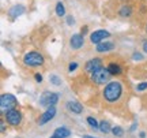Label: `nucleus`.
<instances>
[{
	"instance_id": "nucleus-8",
	"label": "nucleus",
	"mask_w": 147,
	"mask_h": 138,
	"mask_svg": "<svg viewBox=\"0 0 147 138\" xmlns=\"http://www.w3.org/2000/svg\"><path fill=\"white\" fill-rule=\"evenodd\" d=\"M101 67H102V60H101L100 58H95V59H91V60H89L87 63H86V67H84V70H86V73L87 74H93L94 71H97V70H100Z\"/></svg>"
},
{
	"instance_id": "nucleus-21",
	"label": "nucleus",
	"mask_w": 147,
	"mask_h": 138,
	"mask_svg": "<svg viewBox=\"0 0 147 138\" xmlns=\"http://www.w3.org/2000/svg\"><path fill=\"white\" fill-rule=\"evenodd\" d=\"M112 133H113V135H116V137H123V134H124V131H123V128L121 127H113L112 128Z\"/></svg>"
},
{
	"instance_id": "nucleus-30",
	"label": "nucleus",
	"mask_w": 147,
	"mask_h": 138,
	"mask_svg": "<svg viewBox=\"0 0 147 138\" xmlns=\"http://www.w3.org/2000/svg\"><path fill=\"white\" fill-rule=\"evenodd\" d=\"M146 32H147V25H146Z\"/></svg>"
},
{
	"instance_id": "nucleus-20",
	"label": "nucleus",
	"mask_w": 147,
	"mask_h": 138,
	"mask_svg": "<svg viewBox=\"0 0 147 138\" xmlns=\"http://www.w3.org/2000/svg\"><path fill=\"white\" fill-rule=\"evenodd\" d=\"M87 123H89L93 128H98V127H100L98 122H97V120H95V118H93V116H87Z\"/></svg>"
},
{
	"instance_id": "nucleus-23",
	"label": "nucleus",
	"mask_w": 147,
	"mask_h": 138,
	"mask_svg": "<svg viewBox=\"0 0 147 138\" xmlns=\"http://www.w3.org/2000/svg\"><path fill=\"white\" fill-rule=\"evenodd\" d=\"M132 59H134V60H143V55L139 52H135L132 55Z\"/></svg>"
},
{
	"instance_id": "nucleus-24",
	"label": "nucleus",
	"mask_w": 147,
	"mask_h": 138,
	"mask_svg": "<svg viewBox=\"0 0 147 138\" xmlns=\"http://www.w3.org/2000/svg\"><path fill=\"white\" fill-rule=\"evenodd\" d=\"M78 69V63H75V62H72V63L68 66V71L69 73H72V71H75V70Z\"/></svg>"
},
{
	"instance_id": "nucleus-4",
	"label": "nucleus",
	"mask_w": 147,
	"mask_h": 138,
	"mask_svg": "<svg viewBox=\"0 0 147 138\" xmlns=\"http://www.w3.org/2000/svg\"><path fill=\"white\" fill-rule=\"evenodd\" d=\"M90 77H91V81L94 82L95 85H104V84H106V82L109 81L110 73H109V70H108V67H106V69L101 67L100 70L94 71Z\"/></svg>"
},
{
	"instance_id": "nucleus-25",
	"label": "nucleus",
	"mask_w": 147,
	"mask_h": 138,
	"mask_svg": "<svg viewBox=\"0 0 147 138\" xmlns=\"http://www.w3.org/2000/svg\"><path fill=\"white\" fill-rule=\"evenodd\" d=\"M74 23H75V19H74L72 16H67V25L71 26V25H74Z\"/></svg>"
},
{
	"instance_id": "nucleus-7",
	"label": "nucleus",
	"mask_w": 147,
	"mask_h": 138,
	"mask_svg": "<svg viewBox=\"0 0 147 138\" xmlns=\"http://www.w3.org/2000/svg\"><path fill=\"white\" fill-rule=\"evenodd\" d=\"M108 37H110V33L108 32V30L100 29V30H95L94 33L90 34V41H91L93 44H100Z\"/></svg>"
},
{
	"instance_id": "nucleus-15",
	"label": "nucleus",
	"mask_w": 147,
	"mask_h": 138,
	"mask_svg": "<svg viewBox=\"0 0 147 138\" xmlns=\"http://www.w3.org/2000/svg\"><path fill=\"white\" fill-rule=\"evenodd\" d=\"M53 135H56V137H59V138H67L71 135V131L65 127H59V128H56V131H55Z\"/></svg>"
},
{
	"instance_id": "nucleus-22",
	"label": "nucleus",
	"mask_w": 147,
	"mask_h": 138,
	"mask_svg": "<svg viewBox=\"0 0 147 138\" xmlns=\"http://www.w3.org/2000/svg\"><path fill=\"white\" fill-rule=\"evenodd\" d=\"M147 89V82H142V84H139V85L136 86V90L142 92V90H146Z\"/></svg>"
},
{
	"instance_id": "nucleus-3",
	"label": "nucleus",
	"mask_w": 147,
	"mask_h": 138,
	"mask_svg": "<svg viewBox=\"0 0 147 138\" xmlns=\"http://www.w3.org/2000/svg\"><path fill=\"white\" fill-rule=\"evenodd\" d=\"M15 107H18V100L15 99V96L10 94V93H5L1 94L0 97V108L1 111H10V109H15Z\"/></svg>"
},
{
	"instance_id": "nucleus-13",
	"label": "nucleus",
	"mask_w": 147,
	"mask_h": 138,
	"mask_svg": "<svg viewBox=\"0 0 147 138\" xmlns=\"http://www.w3.org/2000/svg\"><path fill=\"white\" fill-rule=\"evenodd\" d=\"M67 108L71 112H74V114H80V112L83 111V107L80 105L79 103H76V101H68L67 103Z\"/></svg>"
},
{
	"instance_id": "nucleus-2",
	"label": "nucleus",
	"mask_w": 147,
	"mask_h": 138,
	"mask_svg": "<svg viewBox=\"0 0 147 138\" xmlns=\"http://www.w3.org/2000/svg\"><path fill=\"white\" fill-rule=\"evenodd\" d=\"M23 63L27 67H38L44 64V56L40 52L32 51V52H27L23 56Z\"/></svg>"
},
{
	"instance_id": "nucleus-9",
	"label": "nucleus",
	"mask_w": 147,
	"mask_h": 138,
	"mask_svg": "<svg viewBox=\"0 0 147 138\" xmlns=\"http://www.w3.org/2000/svg\"><path fill=\"white\" fill-rule=\"evenodd\" d=\"M55 115H56V108H55V105L47 108V111L44 112L41 116H40V119H38V124L42 126V124L48 123L49 120H52L53 118H55Z\"/></svg>"
},
{
	"instance_id": "nucleus-27",
	"label": "nucleus",
	"mask_w": 147,
	"mask_h": 138,
	"mask_svg": "<svg viewBox=\"0 0 147 138\" xmlns=\"http://www.w3.org/2000/svg\"><path fill=\"white\" fill-rule=\"evenodd\" d=\"M143 52H146L147 53V40L143 43Z\"/></svg>"
},
{
	"instance_id": "nucleus-18",
	"label": "nucleus",
	"mask_w": 147,
	"mask_h": 138,
	"mask_svg": "<svg viewBox=\"0 0 147 138\" xmlns=\"http://www.w3.org/2000/svg\"><path fill=\"white\" fill-rule=\"evenodd\" d=\"M56 14H57V16H64V14H65L64 4H63V3H60V1L56 4Z\"/></svg>"
},
{
	"instance_id": "nucleus-5",
	"label": "nucleus",
	"mask_w": 147,
	"mask_h": 138,
	"mask_svg": "<svg viewBox=\"0 0 147 138\" xmlns=\"http://www.w3.org/2000/svg\"><path fill=\"white\" fill-rule=\"evenodd\" d=\"M59 101V93H53V92H44L40 97V105L49 108L53 107Z\"/></svg>"
},
{
	"instance_id": "nucleus-14",
	"label": "nucleus",
	"mask_w": 147,
	"mask_h": 138,
	"mask_svg": "<svg viewBox=\"0 0 147 138\" xmlns=\"http://www.w3.org/2000/svg\"><path fill=\"white\" fill-rule=\"evenodd\" d=\"M108 70H109L110 75H120L121 74V67L119 63H115V62H112V63L108 64Z\"/></svg>"
},
{
	"instance_id": "nucleus-29",
	"label": "nucleus",
	"mask_w": 147,
	"mask_h": 138,
	"mask_svg": "<svg viewBox=\"0 0 147 138\" xmlns=\"http://www.w3.org/2000/svg\"><path fill=\"white\" fill-rule=\"evenodd\" d=\"M83 138H94V137H90V135H83Z\"/></svg>"
},
{
	"instance_id": "nucleus-12",
	"label": "nucleus",
	"mask_w": 147,
	"mask_h": 138,
	"mask_svg": "<svg viewBox=\"0 0 147 138\" xmlns=\"http://www.w3.org/2000/svg\"><path fill=\"white\" fill-rule=\"evenodd\" d=\"M115 48V44L110 43V41H102V43L97 44V52L104 53V52H109Z\"/></svg>"
},
{
	"instance_id": "nucleus-26",
	"label": "nucleus",
	"mask_w": 147,
	"mask_h": 138,
	"mask_svg": "<svg viewBox=\"0 0 147 138\" xmlns=\"http://www.w3.org/2000/svg\"><path fill=\"white\" fill-rule=\"evenodd\" d=\"M34 78H36L37 82H42V75L40 74V73H36V75H34Z\"/></svg>"
},
{
	"instance_id": "nucleus-6",
	"label": "nucleus",
	"mask_w": 147,
	"mask_h": 138,
	"mask_svg": "<svg viewBox=\"0 0 147 138\" xmlns=\"http://www.w3.org/2000/svg\"><path fill=\"white\" fill-rule=\"evenodd\" d=\"M4 118L7 123L11 126H18L22 122V114L18 109H10V111L4 112Z\"/></svg>"
},
{
	"instance_id": "nucleus-11",
	"label": "nucleus",
	"mask_w": 147,
	"mask_h": 138,
	"mask_svg": "<svg viewBox=\"0 0 147 138\" xmlns=\"http://www.w3.org/2000/svg\"><path fill=\"white\" fill-rule=\"evenodd\" d=\"M25 12V7L23 5H14V7H11L10 10H8V15H10L11 19H16L19 15H22Z\"/></svg>"
},
{
	"instance_id": "nucleus-28",
	"label": "nucleus",
	"mask_w": 147,
	"mask_h": 138,
	"mask_svg": "<svg viewBox=\"0 0 147 138\" xmlns=\"http://www.w3.org/2000/svg\"><path fill=\"white\" fill-rule=\"evenodd\" d=\"M86 33H87V27L84 26L83 29H82V34H86Z\"/></svg>"
},
{
	"instance_id": "nucleus-19",
	"label": "nucleus",
	"mask_w": 147,
	"mask_h": 138,
	"mask_svg": "<svg viewBox=\"0 0 147 138\" xmlns=\"http://www.w3.org/2000/svg\"><path fill=\"white\" fill-rule=\"evenodd\" d=\"M49 81H51V84L55 86H59V85H61V80L59 78L56 74H52L51 77H49Z\"/></svg>"
},
{
	"instance_id": "nucleus-17",
	"label": "nucleus",
	"mask_w": 147,
	"mask_h": 138,
	"mask_svg": "<svg viewBox=\"0 0 147 138\" xmlns=\"http://www.w3.org/2000/svg\"><path fill=\"white\" fill-rule=\"evenodd\" d=\"M101 130V133L104 134H108L109 131H112V128H110V124L108 120H102V122L100 123V127H98Z\"/></svg>"
},
{
	"instance_id": "nucleus-16",
	"label": "nucleus",
	"mask_w": 147,
	"mask_h": 138,
	"mask_svg": "<svg viewBox=\"0 0 147 138\" xmlns=\"http://www.w3.org/2000/svg\"><path fill=\"white\" fill-rule=\"evenodd\" d=\"M119 14H120L121 16H129L132 14V8L131 5H123V7H120V10H119Z\"/></svg>"
},
{
	"instance_id": "nucleus-10",
	"label": "nucleus",
	"mask_w": 147,
	"mask_h": 138,
	"mask_svg": "<svg viewBox=\"0 0 147 138\" xmlns=\"http://www.w3.org/2000/svg\"><path fill=\"white\" fill-rule=\"evenodd\" d=\"M83 43H84V38H83V34H74L71 40H69V45L72 49H79V48L83 47Z\"/></svg>"
},
{
	"instance_id": "nucleus-1",
	"label": "nucleus",
	"mask_w": 147,
	"mask_h": 138,
	"mask_svg": "<svg viewBox=\"0 0 147 138\" xmlns=\"http://www.w3.org/2000/svg\"><path fill=\"white\" fill-rule=\"evenodd\" d=\"M102 94H104V99H105L108 103H115V101L119 100L121 97V94H123V86H121L120 82L112 81V82H109V84L105 86Z\"/></svg>"
}]
</instances>
